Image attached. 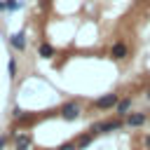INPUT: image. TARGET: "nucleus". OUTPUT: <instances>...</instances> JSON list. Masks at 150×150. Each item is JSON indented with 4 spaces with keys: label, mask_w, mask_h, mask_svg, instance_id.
I'll return each mask as SVG.
<instances>
[{
    "label": "nucleus",
    "mask_w": 150,
    "mask_h": 150,
    "mask_svg": "<svg viewBox=\"0 0 150 150\" xmlns=\"http://www.w3.org/2000/svg\"><path fill=\"white\" fill-rule=\"evenodd\" d=\"M145 122H148V115H145V112H129V115L124 117V124L131 127V129H138V127H143Z\"/></svg>",
    "instance_id": "20e7f679"
},
{
    "label": "nucleus",
    "mask_w": 150,
    "mask_h": 150,
    "mask_svg": "<svg viewBox=\"0 0 150 150\" xmlns=\"http://www.w3.org/2000/svg\"><path fill=\"white\" fill-rule=\"evenodd\" d=\"M117 101H120V96H117L115 91H112V94H103V96H98V98L94 101V108H98V110H115Z\"/></svg>",
    "instance_id": "7ed1b4c3"
},
{
    "label": "nucleus",
    "mask_w": 150,
    "mask_h": 150,
    "mask_svg": "<svg viewBox=\"0 0 150 150\" xmlns=\"http://www.w3.org/2000/svg\"><path fill=\"white\" fill-rule=\"evenodd\" d=\"M122 124H124V120L122 117H115V120H103V122H96V124H91V134H110V131H117V129H122Z\"/></svg>",
    "instance_id": "f257e3e1"
},
{
    "label": "nucleus",
    "mask_w": 150,
    "mask_h": 150,
    "mask_svg": "<svg viewBox=\"0 0 150 150\" xmlns=\"http://www.w3.org/2000/svg\"><path fill=\"white\" fill-rule=\"evenodd\" d=\"M59 115H61L66 122H75V120L82 115V108H80V103H77V101H66V103L61 105Z\"/></svg>",
    "instance_id": "f03ea898"
},
{
    "label": "nucleus",
    "mask_w": 150,
    "mask_h": 150,
    "mask_svg": "<svg viewBox=\"0 0 150 150\" xmlns=\"http://www.w3.org/2000/svg\"><path fill=\"white\" fill-rule=\"evenodd\" d=\"M129 112H131V98H129V96H124V98H120V101H117V105H115V115L124 120Z\"/></svg>",
    "instance_id": "423d86ee"
},
{
    "label": "nucleus",
    "mask_w": 150,
    "mask_h": 150,
    "mask_svg": "<svg viewBox=\"0 0 150 150\" xmlns=\"http://www.w3.org/2000/svg\"><path fill=\"white\" fill-rule=\"evenodd\" d=\"M143 148H145V150H150V134H145V136H143Z\"/></svg>",
    "instance_id": "4468645a"
},
{
    "label": "nucleus",
    "mask_w": 150,
    "mask_h": 150,
    "mask_svg": "<svg viewBox=\"0 0 150 150\" xmlns=\"http://www.w3.org/2000/svg\"><path fill=\"white\" fill-rule=\"evenodd\" d=\"M127 54H129V47H127L122 40H117V42L110 47V56H112L115 61H122V59H127Z\"/></svg>",
    "instance_id": "39448f33"
},
{
    "label": "nucleus",
    "mask_w": 150,
    "mask_h": 150,
    "mask_svg": "<svg viewBox=\"0 0 150 150\" xmlns=\"http://www.w3.org/2000/svg\"><path fill=\"white\" fill-rule=\"evenodd\" d=\"M148 91H150V80H148Z\"/></svg>",
    "instance_id": "2eb2a0df"
},
{
    "label": "nucleus",
    "mask_w": 150,
    "mask_h": 150,
    "mask_svg": "<svg viewBox=\"0 0 150 150\" xmlns=\"http://www.w3.org/2000/svg\"><path fill=\"white\" fill-rule=\"evenodd\" d=\"M38 54H40L42 59H52V56H54V47H52V45H47V42H42V45H40V49H38Z\"/></svg>",
    "instance_id": "9d476101"
},
{
    "label": "nucleus",
    "mask_w": 150,
    "mask_h": 150,
    "mask_svg": "<svg viewBox=\"0 0 150 150\" xmlns=\"http://www.w3.org/2000/svg\"><path fill=\"white\" fill-rule=\"evenodd\" d=\"M148 98H150V91H148Z\"/></svg>",
    "instance_id": "dca6fc26"
},
{
    "label": "nucleus",
    "mask_w": 150,
    "mask_h": 150,
    "mask_svg": "<svg viewBox=\"0 0 150 150\" xmlns=\"http://www.w3.org/2000/svg\"><path fill=\"white\" fill-rule=\"evenodd\" d=\"M7 70H9V77H14V75H16V61H14V59H9V63H7Z\"/></svg>",
    "instance_id": "9b49d317"
},
{
    "label": "nucleus",
    "mask_w": 150,
    "mask_h": 150,
    "mask_svg": "<svg viewBox=\"0 0 150 150\" xmlns=\"http://www.w3.org/2000/svg\"><path fill=\"white\" fill-rule=\"evenodd\" d=\"M56 150H77V145H75L73 141H68V143H61V145H59Z\"/></svg>",
    "instance_id": "f8f14e48"
},
{
    "label": "nucleus",
    "mask_w": 150,
    "mask_h": 150,
    "mask_svg": "<svg viewBox=\"0 0 150 150\" xmlns=\"http://www.w3.org/2000/svg\"><path fill=\"white\" fill-rule=\"evenodd\" d=\"M30 148V136L28 134H19L16 136V150H28Z\"/></svg>",
    "instance_id": "1a4fd4ad"
},
{
    "label": "nucleus",
    "mask_w": 150,
    "mask_h": 150,
    "mask_svg": "<svg viewBox=\"0 0 150 150\" xmlns=\"http://www.w3.org/2000/svg\"><path fill=\"white\" fill-rule=\"evenodd\" d=\"M9 45H12L14 49L23 52V49H26V35H23V33H14V35H9Z\"/></svg>",
    "instance_id": "0eeeda50"
},
{
    "label": "nucleus",
    "mask_w": 150,
    "mask_h": 150,
    "mask_svg": "<svg viewBox=\"0 0 150 150\" xmlns=\"http://www.w3.org/2000/svg\"><path fill=\"white\" fill-rule=\"evenodd\" d=\"M94 136H96V134H91V131H87V134H82V136H80V138L75 141V145H77V150H84V148H87V145H89V143L94 141Z\"/></svg>",
    "instance_id": "6e6552de"
},
{
    "label": "nucleus",
    "mask_w": 150,
    "mask_h": 150,
    "mask_svg": "<svg viewBox=\"0 0 150 150\" xmlns=\"http://www.w3.org/2000/svg\"><path fill=\"white\" fill-rule=\"evenodd\" d=\"M16 7H21L19 0H7V9H16Z\"/></svg>",
    "instance_id": "ddd939ff"
}]
</instances>
